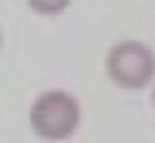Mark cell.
<instances>
[{
	"label": "cell",
	"instance_id": "cell-1",
	"mask_svg": "<svg viewBox=\"0 0 155 143\" xmlns=\"http://www.w3.org/2000/svg\"><path fill=\"white\" fill-rule=\"evenodd\" d=\"M82 120L78 100L65 90H47L34 100L28 122L34 133L47 141L67 140L77 132Z\"/></svg>",
	"mask_w": 155,
	"mask_h": 143
},
{
	"label": "cell",
	"instance_id": "cell-2",
	"mask_svg": "<svg viewBox=\"0 0 155 143\" xmlns=\"http://www.w3.org/2000/svg\"><path fill=\"white\" fill-rule=\"evenodd\" d=\"M105 72L118 88L142 90L155 78V52L142 40H118L105 55Z\"/></svg>",
	"mask_w": 155,
	"mask_h": 143
},
{
	"label": "cell",
	"instance_id": "cell-4",
	"mask_svg": "<svg viewBox=\"0 0 155 143\" xmlns=\"http://www.w3.org/2000/svg\"><path fill=\"white\" fill-rule=\"evenodd\" d=\"M152 105L155 108V85H153V90H152Z\"/></svg>",
	"mask_w": 155,
	"mask_h": 143
},
{
	"label": "cell",
	"instance_id": "cell-3",
	"mask_svg": "<svg viewBox=\"0 0 155 143\" xmlns=\"http://www.w3.org/2000/svg\"><path fill=\"white\" fill-rule=\"evenodd\" d=\"M27 3L42 17H57L70 7L72 0H27Z\"/></svg>",
	"mask_w": 155,
	"mask_h": 143
},
{
	"label": "cell",
	"instance_id": "cell-5",
	"mask_svg": "<svg viewBox=\"0 0 155 143\" xmlns=\"http://www.w3.org/2000/svg\"><path fill=\"white\" fill-rule=\"evenodd\" d=\"M0 47H2V32H0Z\"/></svg>",
	"mask_w": 155,
	"mask_h": 143
}]
</instances>
